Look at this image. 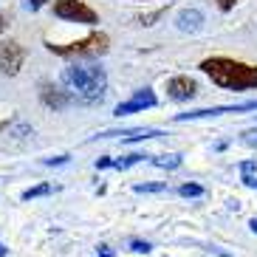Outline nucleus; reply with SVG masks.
<instances>
[{"label":"nucleus","mask_w":257,"mask_h":257,"mask_svg":"<svg viewBox=\"0 0 257 257\" xmlns=\"http://www.w3.org/2000/svg\"><path fill=\"white\" fill-rule=\"evenodd\" d=\"M201 71L218 88H226V91L257 88V65H246V62H237L232 57H209V60L201 62Z\"/></svg>","instance_id":"obj_1"},{"label":"nucleus","mask_w":257,"mask_h":257,"mask_svg":"<svg viewBox=\"0 0 257 257\" xmlns=\"http://www.w3.org/2000/svg\"><path fill=\"white\" fill-rule=\"evenodd\" d=\"M60 79L62 88L74 99H82V102H96L107 91V74L99 65H71V68L62 71Z\"/></svg>","instance_id":"obj_2"},{"label":"nucleus","mask_w":257,"mask_h":257,"mask_svg":"<svg viewBox=\"0 0 257 257\" xmlns=\"http://www.w3.org/2000/svg\"><path fill=\"white\" fill-rule=\"evenodd\" d=\"M107 34H102V31H93L91 37L79 40V43H68V46H54V43H48V51L60 54V57H99V54L107 51Z\"/></svg>","instance_id":"obj_3"},{"label":"nucleus","mask_w":257,"mask_h":257,"mask_svg":"<svg viewBox=\"0 0 257 257\" xmlns=\"http://www.w3.org/2000/svg\"><path fill=\"white\" fill-rule=\"evenodd\" d=\"M54 15L60 20H74V23H85V26L99 23V15L85 0H57L54 3Z\"/></svg>","instance_id":"obj_4"},{"label":"nucleus","mask_w":257,"mask_h":257,"mask_svg":"<svg viewBox=\"0 0 257 257\" xmlns=\"http://www.w3.org/2000/svg\"><path fill=\"white\" fill-rule=\"evenodd\" d=\"M26 62V51L23 46L17 43V40H6V43H0V71L6 76H15L17 71L23 68Z\"/></svg>","instance_id":"obj_5"},{"label":"nucleus","mask_w":257,"mask_h":257,"mask_svg":"<svg viewBox=\"0 0 257 257\" xmlns=\"http://www.w3.org/2000/svg\"><path fill=\"white\" fill-rule=\"evenodd\" d=\"M246 110H257V99H251V102H240V105H223V107H204V110H189V113H178V116H175V121L209 119V116H223V113H246Z\"/></svg>","instance_id":"obj_6"},{"label":"nucleus","mask_w":257,"mask_h":257,"mask_svg":"<svg viewBox=\"0 0 257 257\" xmlns=\"http://www.w3.org/2000/svg\"><path fill=\"white\" fill-rule=\"evenodd\" d=\"M156 102H159L156 93H153L150 88H142V91H136L127 102H119L113 113L116 116H130V113H139V110H147V107H156Z\"/></svg>","instance_id":"obj_7"},{"label":"nucleus","mask_w":257,"mask_h":257,"mask_svg":"<svg viewBox=\"0 0 257 257\" xmlns=\"http://www.w3.org/2000/svg\"><path fill=\"white\" fill-rule=\"evenodd\" d=\"M195 91H198L195 79H189V76H184V74L173 76V79L167 82V96L175 99V102H187V99H192Z\"/></svg>","instance_id":"obj_8"},{"label":"nucleus","mask_w":257,"mask_h":257,"mask_svg":"<svg viewBox=\"0 0 257 257\" xmlns=\"http://www.w3.org/2000/svg\"><path fill=\"white\" fill-rule=\"evenodd\" d=\"M175 26H178V31H184V34H195V31H201V26H204V15H201L198 9H181L178 17H175Z\"/></svg>","instance_id":"obj_9"},{"label":"nucleus","mask_w":257,"mask_h":257,"mask_svg":"<svg viewBox=\"0 0 257 257\" xmlns=\"http://www.w3.org/2000/svg\"><path fill=\"white\" fill-rule=\"evenodd\" d=\"M71 93L68 91H54L51 93V88H46V91H43V102H46L48 107H54V110H62V107H68L71 105Z\"/></svg>","instance_id":"obj_10"},{"label":"nucleus","mask_w":257,"mask_h":257,"mask_svg":"<svg viewBox=\"0 0 257 257\" xmlns=\"http://www.w3.org/2000/svg\"><path fill=\"white\" fill-rule=\"evenodd\" d=\"M153 164L159 167V170H178V167L184 164V159L178 156V153H167V156H156Z\"/></svg>","instance_id":"obj_11"},{"label":"nucleus","mask_w":257,"mask_h":257,"mask_svg":"<svg viewBox=\"0 0 257 257\" xmlns=\"http://www.w3.org/2000/svg\"><path fill=\"white\" fill-rule=\"evenodd\" d=\"M178 195L181 198H201L204 195V187L201 184H181L178 187Z\"/></svg>","instance_id":"obj_12"},{"label":"nucleus","mask_w":257,"mask_h":257,"mask_svg":"<svg viewBox=\"0 0 257 257\" xmlns=\"http://www.w3.org/2000/svg\"><path fill=\"white\" fill-rule=\"evenodd\" d=\"M144 159H147V156H142V153H130V156H124V159L113 161V167H116V170H127V167L139 164V161H144Z\"/></svg>","instance_id":"obj_13"},{"label":"nucleus","mask_w":257,"mask_h":257,"mask_svg":"<svg viewBox=\"0 0 257 257\" xmlns=\"http://www.w3.org/2000/svg\"><path fill=\"white\" fill-rule=\"evenodd\" d=\"M48 192H51V184H40V187L26 189V192H23V201H31V198H43V195H48Z\"/></svg>","instance_id":"obj_14"},{"label":"nucleus","mask_w":257,"mask_h":257,"mask_svg":"<svg viewBox=\"0 0 257 257\" xmlns=\"http://www.w3.org/2000/svg\"><path fill=\"white\" fill-rule=\"evenodd\" d=\"M136 192H164L167 189V184L164 181H159V184H136Z\"/></svg>","instance_id":"obj_15"},{"label":"nucleus","mask_w":257,"mask_h":257,"mask_svg":"<svg viewBox=\"0 0 257 257\" xmlns=\"http://www.w3.org/2000/svg\"><path fill=\"white\" fill-rule=\"evenodd\" d=\"M240 142L246 144V147H257V127H249L240 133Z\"/></svg>","instance_id":"obj_16"},{"label":"nucleus","mask_w":257,"mask_h":257,"mask_svg":"<svg viewBox=\"0 0 257 257\" xmlns=\"http://www.w3.org/2000/svg\"><path fill=\"white\" fill-rule=\"evenodd\" d=\"M150 249H153V246L147 240H133V243H130V251H136V254H147Z\"/></svg>","instance_id":"obj_17"},{"label":"nucleus","mask_w":257,"mask_h":257,"mask_svg":"<svg viewBox=\"0 0 257 257\" xmlns=\"http://www.w3.org/2000/svg\"><path fill=\"white\" fill-rule=\"evenodd\" d=\"M257 170V161H246V164H240V173L243 178H251V173Z\"/></svg>","instance_id":"obj_18"},{"label":"nucleus","mask_w":257,"mask_h":257,"mask_svg":"<svg viewBox=\"0 0 257 257\" xmlns=\"http://www.w3.org/2000/svg\"><path fill=\"white\" fill-rule=\"evenodd\" d=\"M215 3H218V9H220V12H232L237 0H215Z\"/></svg>","instance_id":"obj_19"},{"label":"nucleus","mask_w":257,"mask_h":257,"mask_svg":"<svg viewBox=\"0 0 257 257\" xmlns=\"http://www.w3.org/2000/svg\"><path fill=\"white\" fill-rule=\"evenodd\" d=\"M71 156H57V159H46L43 161V164H48V167H54V164H65V161H68Z\"/></svg>","instance_id":"obj_20"},{"label":"nucleus","mask_w":257,"mask_h":257,"mask_svg":"<svg viewBox=\"0 0 257 257\" xmlns=\"http://www.w3.org/2000/svg\"><path fill=\"white\" fill-rule=\"evenodd\" d=\"M156 17H161V12H153V15L142 17V23H144V26H153V20H156Z\"/></svg>","instance_id":"obj_21"},{"label":"nucleus","mask_w":257,"mask_h":257,"mask_svg":"<svg viewBox=\"0 0 257 257\" xmlns=\"http://www.w3.org/2000/svg\"><path fill=\"white\" fill-rule=\"evenodd\" d=\"M243 184H246V187H251V189H257V178H243Z\"/></svg>","instance_id":"obj_22"},{"label":"nucleus","mask_w":257,"mask_h":257,"mask_svg":"<svg viewBox=\"0 0 257 257\" xmlns=\"http://www.w3.org/2000/svg\"><path fill=\"white\" fill-rule=\"evenodd\" d=\"M99 257H113V251L107 249V246H102V251H99Z\"/></svg>","instance_id":"obj_23"},{"label":"nucleus","mask_w":257,"mask_h":257,"mask_svg":"<svg viewBox=\"0 0 257 257\" xmlns=\"http://www.w3.org/2000/svg\"><path fill=\"white\" fill-rule=\"evenodd\" d=\"M43 3H46V0H29V6H31V9H40Z\"/></svg>","instance_id":"obj_24"},{"label":"nucleus","mask_w":257,"mask_h":257,"mask_svg":"<svg viewBox=\"0 0 257 257\" xmlns=\"http://www.w3.org/2000/svg\"><path fill=\"white\" fill-rule=\"evenodd\" d=\"M249 226H251V232L257 234V218H254V220H249Z\"/></svg>","instance_id":"obj_25"},{"label":"nucleus","mask_w":257,"mask_h":257,"mask_svg":"<svg viewBox=\"0 0 257 257\" xmlns=\"http://www.w3.org/2000/svg\"><path fill=\"white\" fill-rule=\"evenodd\" d=\"M3 29H6V20H3V15H0V34H3Z\"/></svg>","instance_id":"obj_26"},{"label":"nucleus","mask_w":257,"mask_h":257,"mask_svg":"<svg viewBox=\"0 0 257 257\" xmlns=\"http://www.w3.org/2000/svg\"><path fill=\"white\" fill-rule=\"evenodd\" d=\"M0 257H6V249H3V243H0Z\"/></svg>","instance_id":"obj_27"}]
</instances>
